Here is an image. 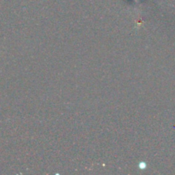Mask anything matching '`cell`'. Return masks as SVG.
I'll return each mask as SVG.
<instances>
[{
	"label": "cell",
	"mask_w": 175,
	"mask_h": 175,
	"mask_svg": "<svg viewBox=\"0 0 175 175\" xmlns=\"http://www.w3.org/2000/svg\"><path fill=\"white\" fill-rule=\"evenodd\" d=\"M145 168V164L144 162H141L140 163V168L141 169H144Z\"/></svg>",
	"instance_id": "cell-1"
}]
</instances>
